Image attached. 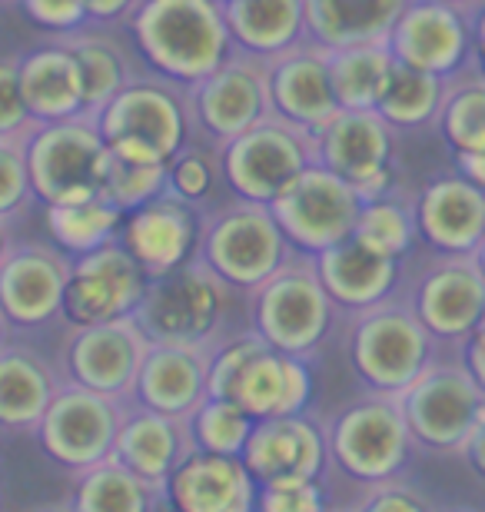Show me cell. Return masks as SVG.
<instances>
[{
    "instance_id": "6da1fadb",
    "label": "cell",
    "mask_w": 485,
    "mask_h": 512,
    "mask_svg": "<svg viewBox=\"0 0 485 512\" xmlns=\"http://www.w3.org/2000/svg\"><path fill=\"white\" fill-rule=\"evenodd\" d=\"M127 20L140 57L180 87L210 77L240 54L226 27L223 0H140Z\"/></svg>"
},
{
    "instance_id": "7a4b0ae2",
    "label": "cell",
    "mask_w": 485,
    "mask_h": 512,
    "mask_svg": "<svg viewBox=\"0 0 485 512\" xmlns=\"http://www.w3.org/2000/svg\"><path fill=\"white\" fill-rule=\"evenodd\" d=\"M196 256L233 290L253 293L283 263H290L296 250L273 217L270 203L236 197L206 217Z\"/></svg>"
},
{
    "instance_id": "3957f363",
    "label": "cell",
    "mask_w": 485,
    "mask_h": 512,
    "mask_svg": "<svg viewBox=\"0 0 485 512\" xmlns=\"http://www.w3.org/2000/svg\"><path fill=\"white\" fill-rule=\"evenodd\" d=\"M333 313L336 303L319 280L316 260L309 253H296L250 293L253 333H260L266 346L290 356L319 350L333 330Z\"/></svg>"
},
{
    "instance_id": "277c9868",
    "label": "cell",
    "mask_w": 485,
    "mask_h": 512,
    "mask_svg": "<svg viewBox=\"0 0 485 512\" xmlns=\"http://www.w3.org/2000/svg\"><path fill=\"white\" fill-rule=\"evenodd\" d=\"M432 336L412 306L383 300L359 310L349 326V366L366 389L399 396L416 376L432 366Z\"/></svg>"
},
{
    "instance_id": "5b68a950",
    "label": "cell",
    "mask_w": 485,
    "mask_h": 512,
    "mask_svg": "<svg viewBox=\"0 0 485 512\" xmlns=\"http://www.w3.org/2000/svg\"><path fill=\"white\" fill-rule=\"evenodd\" d=\"M233 293L230 283L193 256L180 270L150 280L133 316L150 343H220L216 330Z\"/></svg>"
},
{
    "instance_id": "8992f818",
    "label": "cell",
    "mask_w": 485,
    "mask_h": 512,
    "mask_svg": "<svg viewBox=\"0 0 485 512\" xmlns=\"http://www.w3.org/2000/svg\"><path fill=\"white\" fill-rule=\"evenodd\" d=\"M323 433L329 459L359 486L399 476L412 453V433L399 396L386 393H373L339 409Z\"/></svg>"
},
{
    "instance_id": "52a82bcc",
    "label": "cell",
    "mask_w": 485,
    "mask_h": 512,
    "mask_svg": "<svg viewBox=\"0 0 485 512\" xmlns=\"http://www.w3.org/2000/svg\"><path fill=\"white\" fill-rule=\"evenodd\" d=\"M107 140L90 117L37 124L27 137V170L34 197L47 207L100 197Z\"/></svg>"
},
{
    "instance_id": "ba28073f",
    "label": "cell",
    "mask_w": 485,
    "mask_h": 512,
    "mask_svg": "<svg viewBox=\"0 0 485 512\" xmlns=\"http://www.w3.org/2000/svg\"><path fill=\"white\" fill-rule=\"evenodd\" d=\"M316 163V133L270 114L220 147V170L236 197L273 203Z\"/></svg>"
},
{
    "instance_id": "9c48e42d",
    "label": "cell",
    "mask_w": 485,
    "mask_h": 512,
    "mask_svg": "<svg viewBox=\"0 0 485 512\" xmlns=\"http://www.w3.org/2000/svg\"><path fill=\"white\" fill-rule=\"evenodd\" d=\"M412 443L436 453H462L485 419V389L462 366L432 363L399 393Z\"/></svg>"
},
{
    "instance_id": "30bf717a",
    "label": "cell",
    "mask_w": 485,
    "mask_h": 512,
    "mask_svg": "<svg viewBox=\"0 0 485 512\" xmlns=\"http://www.w3.org/2000/svg\"><path fill=\"white\" fill-rule=\"evenodd\" d=\"M270 210L293 250L316 256L353 237L363 197L346 177L316 160L270 203Z\"/></svg>"
},
{
    "instance_id": "8fae6325",
    "label": "cell",
    "mask_w": 485,
    "mask_h": 512,
    "mask_svg": "<svg viewBox=\"0 0 485 512\" xmlns=\"http://www.w3.org/2000/svg\"><path fill=\"white\" fill-rule=\"evenodd\" d=\"M127 406L130 399H113L77 383H60L34 433L57 466L80 473L113 453Z\"/></svg>"
},
{
    "instance_id": "7c38bea8",
    "label": "cell",
    "mask_w": 485,
    "mask_h": 512,
    "mask_svg": "<svg viewBox=\"0 0 485 512\" xmlns=\"http://www.w3.org/2000/svg\"><path fill=\"white\" fill-rule=\"evenodd\" d=\"M147 350V333L140 330L137 316L130 313L117 316V320L74 326L64 340L60 360H64L67 383L113 399H130Z\"/></svg>"
},
{
    "instance_id": "4fadbf2b",
    "label": "cell",
    "mask_w": 485,
    "mask_h": 512,
    "mask_svg": "<svg viewBox=\"0 0 485 512\" xmlns=\"http://www.w3.org/2000/svg\"><path fill=\"white\" fill-rule=\"evenodd\" d=\"M187 107L213 143H230L273 114L266 60L233 54L220 70L187 87Z\"/></svg>"
},
{
    "instance_id": "5bb4252c",
    "label": "cell",
    "mask_w": 485,
    "mask_h": 512,
    "mask_svg": "<svg viewBox=\"0 0 485 512\" xmlns=\"http://www.w3.org/2000/svg\"><path fill=\"white\" fill-rule=\"evenodd\" d=\"M150 276L120 240L74 256L64 290V313L70 326H87L130 316L147 293Z\"/></svg>"
},
{
    "instance_id": "9a60e30c",
    "label": "cell",
    "mask_w": 485,
    "mask_h": 512,
    "mask_svg": "<svg viewBox=\"0 0 485 512\" xmlns=\"http://www.w3.org/2000/svg\"><path fill=\"white\" fill-rule=\"evenodd\" d=\"M103 140H143L173 160L187 147L190 107L173 80H130L97 117Z\"/></svg>"
},
{
    "instance_id": "2e32d148",
    "label": "cell",
    "mask_w": 485,
    "mask_h": 512,
    "mask_svg": "<svg viewBox=\"0 0 485 512\" xmlns=\"http://www.w3.org/2000/svg\"><path fill=\"white\" fill-rule=\"evenodd\" d=\"M74 256L60 247L24 243L0 263V310L14 330H40L64 310Z\"/></svg>"
},
{
    "instance_id": "e0dca14e",
    "label": "cell",
    "mask_w": 485,
    "mask_h": 512,
    "mask_svg": "<svg viewBox=\"0 0 485 512\" xmlns=\"http://www.w3.org/2000/svg\"><path fill=\"white\" fill-rule=\"evenodd\" d=\"M266 80L273 114L309 133H319L343 110L329 77V50L313 40L266 60Z\"/></svg>"
},
{
    "instance_id": "ac0fdd59",
    "label": "cell",
    "mask_w": 485,
    "mask_h": 512,
    "mask_svg": "<svg viewBox=\"0 0 485 512\" xmlns=\"http://www.w3.org/2000/svg\"><path fill=\"white\" fill-rule=\"evenodd\" d=\"M392 57L436 77L459 74L472 50L466 14L446 0H409L389 34Z\"/></svg>"
},
{
    "instance_id": "d6986e66",
    "label": "cell",
    "mask_w": 485,
    "mask_h": 512,
    "mask_svg": "<svg viewBox=\"0 0 485 512\" xmlns=\"http://www.w3.org/2000/svg\"><path fill=\"white\" fill-rule=\"evenodd\" d=\"M117 240L143 266V273L157 280V276L180 270L196 256L200 220H196L193 203L180 200L177 193H160L157 200L143 203L123 217Z\"/></svg>"
},
{
    "instance_id": "ffe728a7",
    "label": "cell",
    "mask_w": 485,
    "mask_h": 512,
    "mask_svg": "<svg viewBox=\"0 0 485 512\" xmlns=\"http://www.w3.org/2000/svg\"><path fill=\"white\" fill-rule=\"evenodd\" d=\"M216 343H150L130 403L190 419L210 396V360Z\"/></svg>"
},
{
    "instance_id": "44dd1931",
    "label": "cell",
    "mask_w": 485,
    "mask_h": 512,
    "mask_svg": "<svg viewBox=\"0 0 485 512\" xmlns=\"http://www.w3.org/2000/svg\"><path fill=\"white\" fill-rule=\"evenodd\" d=\"M412 310L436 340H466L485 313V276L476 256H446L416 286Z\"/></svg>"
},
{
    "instance_id": "7402d4cb",
    "label": "cell",
    "mask_w": 485,
    "mask_h": 512,
    "mask_svg": "<svg viewBox=\"0 0 485 512\" xmlns=\"http://www.w3.org/2000/svg\"><path fill=\"white\" fill-rule=\"evenodd\" d=\"M260 483L243 456L193 449L167 479V506L183 512H250Z\"/></svg>"
},
{
    "instance_id": "603a6c76",
    "label": "cell",
    "mask_w": 485,
    "mask_h": 512,
    "mask_svg": "<svg viewBox=\"0 0 485 512\" xmlns=\"http://www.w3.org/2000/svg\"><path fill=\"white\" fill-rule=\"evenodd\" d=\"M419 237L442 256H469L485 240V190L469 177H442L416 200Z\"/></svg>"
},
{
    "instance_id": "cb8c5ba5",
    "label": "cell",
    "mask_w": 485,
    "mask_h": 512,
    "mask_svg": "<svg viewBox=\"0 0 485 512\" xmlns=\"http://www.w3.org/2000/svg\"><path fill=\"white\" fill-rule=\"evenodd\" d=\"M326 459V433L309 423L303 413L256 419L253 433L243 446V463L260 486L286 476L323 479Z\"/></svg>"
},
{
    "instance_id": "d4e9b609",
    "label": "cell",
    "mask_w": 485,
    "mask_h": 512,
    "mask_svg": "<svg viewBox=\"0 0 485 512\" xmlns=\"http://www.w3.org/2000/svg\"><path fill=\"white\" fill-rule=\"evenodd\" d=\"M396 127L379 110H339L316 133V160L336 170L353 187L392 170Z\"/></svg>"
},
{
    "instance_id": "484cf974",
    "label": "cell",
    "mask_w": 485,
    "mask_h": 512,
    "mask_svg": "<svg viewBox=\"0 0 485 512\" xmlns=\"http://www.w3.org/2000/svg\"><path fill=\"white\" fill-rule=\"evenodd\" d=\"M193 433L187 419L157 413L140 403H130L117 429L113 456L147 483L167 489L170 473L193 453Z\"/></svg>"
},
{
    "instance_id": "4316f807",
    "label": "cell",
    "mask_w": 485,
    "mask_h": 512,
    "mask_svg": "<svg viewBox=\"0 0 485 512\" xmlns=\"http://www.w3.org/2000/svg\"><path fill=\"white\" fill-rule=\"evenodd\" d=\"M313 260L319 280H323L329 296H333V303L349 313L369 310V306L389 300L399 283L396 256L373 250L356 233L346 237L343 243H336V247L316 253Z\"/></svg>"
},
{
    "instance_id": "83f0119b",
    "label": "cell",
    "mask_w": 485,
    "mask_h": 512,
    "mask_svg": "<svg viewBox=\"0 0 485 512\" xmlns=\"http://www.w3.org/2000/svg\"><path fill=\"white\" fill-rule=\"evenodd\" d=\"M233 399L253 419L299 416L313 399V373L306 366V356H290L266 346L246 366Z\"/></svg>"
},
{
    "instance_id": "f1b7e54d",
    "label": "cell",
    "mask_w": 485,
    "mask_h": 512,
    "mask_svg": "<svg viewBox=\"0 0 485 512\" xmlns=\"http://www.w3.org/2000/svg\"><path fill=\"white\" fill-rule=\"evenodd\" d=\"M20 94L37 124L84 117V84H80L77 57L64 40L40 47L17 60Z\"/></svg>"
},
{
    "instance_id": "f546056e",
    "label": "cell",
    "mask_w": 485,
    "mask_h": 512,
    "mask_svg": "<svg viewBox=\"0 0 485 512\" xmlns=\"http://www.w3.org/2000/svg\"><path fill=\"white\" fill-rule=\"evenodd\" d=\"M409 0H303L306 37L326 50L386 44Z\"/></svg>"
},
{
    "instance_id": "4dcf8cb0",
    "label": "cell",
    "mask_w": 485,
    "mask_h": 512,
    "mask_svg": "<svg viewBox=\"0 0 485 512\" xmlns=\"http://www.w3.org/2000/svg\"><path fill=\"white\" fill-rule=\"evenodd\" d=\"M60 380L44 356L27 346H0V429L34 433L44 419Z\"/></svg>"
},
{
    "instance_id": "1f68e13d",
    "label": "cell",
    "mask_w": 485,
    "mask_h": 512,
    "mask_svg": "<svg viewBox=\"0 0 485 512\" xmlns=\"http://www.w3.org/2000/svg\"><path fill=\"white\" fill-rule=\"evenodd\" d=\"M223 17L236 50L250 57L270 60L306 37L303 0H223Z\"/></svg>"
},
{
    "instance_id": "d6a6232c",
    "label": "cell",
    "mask_w": 485,
    "mask_h": 512,
    "mask_svg": "<svg viewBox=\"0 0 485 512\" xmlns=\"http://www.w3.org/2000/svg\"><path fill=\"white\" fill-rule=\"evenodd\" d=\"M170 160L157 147L143 140H107V163H103L100 197L110 200L123 213L143 207L167 193Z\"/></svg>"
},
{
    "instance_id": "836d02e7",
    "label": "cell",
    "mask_w": 485,
    "mask_h": 512,
    "mask_svg": "<svg viewBox=\"0 0 485 512\" xmlns=\"http://www.w3.org/2000/svg\"><path fill=\"white\" fill-rule=\"evenodd\" d=\"M70 506L80 512H147L167 506V489L147 483L110 453L100 463L74 473Z\"/></svg>"
},
{
    "instance_id": "e575fe53",
    "label": "cell",
    "mask_w": 485,
    "mask_h": 512,
    "mask_svg": "<svg viewBox=\"0 0 485 512\" xmlns=\"http://www.w3.org/2000/svg\"><path fill=\"white\" fill-rule=\"evenodd\" d=\"M396 64L389 44H356L329 50V77L343 110H376L389 70Z\"/></svg>"
},
{
    "instance_id": "d590c367",
    "label": "cell",
    "mask_w": 485,
    "mask_h": 512,
    "mask_svg": "<svg viewBox=\"0 0 485 512\" xmlns=\"http://www.w3.org/2000/svg\"><path fill=\"white\" fill-rule=\"evenodd\" d=\"M446 77H436L429 70L409 67L396 60L389 70V80L383 87L376 110L396 130H412V127H426L439 117L442 100H446Z\"/></svg>"
},
{
    "instance_id": "8d00e7d4",
    "label": "cell",
    "mask_w": 485,
    "mask_h": 512,
    "mask_svg": "<svg viewBox=\"0 0 485 512\" xmlns=\"http://www.w3.org/2000/svg\"><path fill=\"white\" fill-rule=\"evenodd\" d=\"M123 217H127V213L120 207H113V203L103 197H90L77 203H54V207H47V233L64 253L80 256V253L103 247V243L117 240Z\"/></svg>"
},
{
    "instance_id": "74e56055",
    "label": "cell",
    "mask_w": 485,
    "mask_h": 512,
    "mask_svg": "<svg viewBox=\"0 0 485 512\" xmlns=\"http://www.w3.org/2000/svg\"><path fill=\"white\" fill-rule=\"evenodd\" d=\"M64 44L74 50L80 67V84H84V117L97 120L103 107L130 84L127 57L120 54L110 40L100 37H67Z\"/></svg>"
},
{
    "instance_id": "f35d334b",
    "label": "cell",
    "mask_w": 485,
    "mask_h": 512,
    "mask_svg": "<svg viewBox=\"0 0 485 512\" xmlns=\"http://www.w3.org/2000/svg\"><path fill=\"white\" fill-rule=\"evenodd\" d=\"M193 446L210 449V453H226V456H243V446L250 439L256 419L236 403V399H216L206 396L200 409L187 419Z\"/></svg>"
},
{
    "instance_id": "ab89813d",
    "label": "cell",
    "mask_w": 485,
    "mask_h": 512,
    "mask_svg": "<svg viewBox=\"0 0 485 512\" xmlns=\"http://www.w3.org/2000/svg\"><path fill=\"white\" fill-rule=\"evenodd\" d=\"M356 237L369 243L373 250L402 260L412 250V243L419 240L416 210L409 203H399L392 193L383 200H369L363 203V213H359Z\"/></svg>"
},
{
    "instance_id": "60d3db41",
    "label": "cell",
    "mask_w": 485,
    "mask_h": 512,
    "mask_svg": "<svg viewBox=\"0 0 485 512\" xmlns=\"http://www.w3.org/2000/svg\"><path fill=\"white\" fill-rule=\"evenodd\" d=\"M439 130L456 153L485 150V77L446 90Z\"/></svg>"
},
{
    "instance_id": "b9f144b4",
    "label": "cell",
    "mask_w": 485,
    "mask_h": 512,
    "mask_svg": "<svg viewBox=\"0 0 485 512\" xmlns=\"http://www.w3.org/2000/svg\"><path fill=\"white\" fill-rule=\"evenodd\" d=\"M260 350H266V340L253 330L216 343L213 360H210V396L233 399L236 386H240L243 373H246V366H250V360Z\"/></svg>"
},
{
    "instance_id": "7bdbcfd3",
    "label": "cell",
    "mask_w": 485,
    "mask_h": 512,
    "mask_svg": "<svg viewBox=\"0 0 485 512\" xmlns=\"http://www.w3.org/2000/svg\"><path fill=\"white\" fill-rule=\"evenodd\" d=\"M34 187L27 170V137H0V217L10 220L27 210Z\"/></svg>"
},
{
    "instance_id": "ee69618b",
    "label": "cell",
    "mask_w": 485,
    "mask_h": 512,
    "mask_svg": "<svg viewBox=\"0 0 485 512\" xmlns=\"http://www.w3.org/2000/svg\"><path fill=\"white\" fill-rule=\"evenodd\" d=\"M326 506V493L319 479H303V476H286L263 483L256 493V509L266 512H319Z\"/></svg>"
},
{
    "instance_id": "f6af8a7d",
    "label": "cell",
    "mask_w": 485,
    "mask_h": 512,
    "mask_svg": "<svg viewBox=\"0 0 485 512\" xmlns=\"http://www.w3.org/2000/svg\"><path fill=\"white\" fill-rule=\"evenodd\" d=\"M37 120L20 94L17 57H0V137H30Z\"/></svg>"
},
{
    "instance_id": "bcb514c9",
    "label": "cell",
    "mask_w": 485,
    "mask_h": 512,
    "mask_svg": "<svg viewBox=\"0 0 485 512\" xmlns=\"http://www.w3.org/2000/svg\"><path fill=\"white\" fill-rule=\"evenodd\" d=\"M213 187V160L203 150H187L183 147L177 157L170 160L167 170V190L177 193L180 200L200 203Z\"/></svg>"
},
{
    "instance_id": "7dc6e473",
    "label": "cell",
    "mask_w": 485,
    "mask_h": 512,
    "mask_svg": "<svg viewBox=\"0 0 485 512\" xmlns=\"http://www.w3.org/2000/svg\"><path fill=\"white\" fill-rule=\"evenodd\" d=\"M20 10L37 27L57 30V34H74L90 20L84 0H20Z\"/></svg>"
},
{
    "instance_id": "c3c4849f",
    "label": "cell",
    "mask_w": 485,
    "mask_h": 512,
    "mask_svg": "<svg viewBox=\"0 0 485 512\" xmlns=\"http://www.w3.org/2000/svg\"><path fill=\"white\" fill-rule=\"evenodd\" d=\"M359 506L373 509V512H419V509H426V496H419L412 486L399 483V479L392 476V479H383V483L366 486V496Z\"/></svg>"
},
{
    "instance_id": "681fc988",
    "label": "cell",
    "mask_w": 485,
    "mask_h": 512,
    "mask_svg": "<svg viewBox=\"0 0 485 512\" xmlns=\"http://www.w3.org/2000/svg\"><path fill=\"white\" fill-rule=\"evenodd\" d=\"M84 4H87L90 20H103V24H110V20L130 17V10L137 7L140 0H84Z\"/></svg>"
},
{
    "instance_id": "f907efd6",
    "label": "cell",
    "mask_w": 485,
    "mask_h": 512,
    "mask_svg": "<svg viewBox=\"0 0 485 512\" xmlns=\"http://www.w3.org/2000/svg\"><path fill=\"white\" fill-rule=\"evenodd\" d=\"M462 456H466V463L472 466V473L485 479V419L476 426V433L469 436V443L462 446Z\"/></svg>"
},
{
    "instance_id": "816d5d0a",
    "label": "cell",
    "mask_w": 485,
    "mask_h": 512,
    "mask_svg": "<svg viewBox=\"0 0 485 512\" xmlns=\"http://www.w3.org/2000/svg\"><path fill=\"white\" fill-rule=\"evenodd\" d=\"M456 163H459V173L469 177L476 187L485 190V150H469V153H456Z\"/></svg>"
},
{
    "instance_id": "f5cc1de1",
    "label": "cell",
    "mask_w": 485,
    "mask_h": 512,
    "mask_svg": "<svg viewBox=\"0 0 485 512\" xmlns=\"http://www.w3.org/2000/svg\"><path fill=\"white\" fill-rule=\"evenodd\" d=\"M462 343H466V356H462V363H466V370L476 376V383L485 389V350L472 340H462Z\"/></svg>"
},
{
    "instance_id": "db71d44e",
    "label": "cell",
    "mask_w": 485,
    "mask_h": 512,
    "mask_svg": "<svg viewBox=\"0 0 485 512\" xmlns=\"http://www.w3.org/2000/svg\"><path fill=\"white\" fill-rule=\"evenodd\" d=\"M472 50H476V60H479V74L485 77V10L479 14L476 34H472Z\"/></svg>"
},
{
    "instance_id": "11a10c76",
    "label": "cell",
    "mask_w": 485,
    "mask_h": 512,
    "mask_svg": "<svg viewBox=\"0 0 485 512\" xmlns=\"http://www.w3.org/2000/svg\"><path fill=\"white\" fill-rule=\"evenodd\" d=\"M14 250V243H10V230H7V220L0 217V263L7 260V253Z\"/></svg>"
},
{
    "instance_id": "9f6ffc18",
    "label": "cell",
    "mask_w": 485,
    "mask_h": 512,
    "mask_svg": "<svg viewBox=\"0 0 485 512\" xmlns=\"http://www.w3.org/2000/svg\"><path fill=\"white\" fill-rule=\"evenodd\" d=\"M466 340H472V343H479V346H482V350H485V313H482V320L476 323V330H472V333L466 336Z\"/></svg>"
},
{
    "instance_id": "6f0895ef",
    "label": "cell",
    "mask_w": 485,
    "mask_h": 512,
    "mask_svg": "<svg viewBox=\"0 0 485 512\" xmlns=\"http://www.w3.org/2000/svg\"><path fill=\"white\" fill-rule=\"evenodd\" d=\"M10 330H14V326H10V320H7V313L0 310V346L7 343V336H10Z\"/></svg>"
},
{
    "instance_id": "680465c9",
    "label": "cell",
    "mask_w": 485,
    "mask_h": 512,
    "mask_svg": "<svg viewBox=\"0 0 485 512\" xmlns=\"http://www.w3.org/2000/svg\"><path fill=\"white\" fill-rule=\"evenodd\" d=\"M472 256H476V263H479V270H482V276H485V240L479 243V250H476V253H472Z\"/></svg>"
},
{
    "instance_id": "91938a15",
    "label": "cell",
    "mask_w": 485,
    "mask_h": 512,
    "mask_svg": "<svg viewBox=\"0 0 485 512\" xmlns=\"http://www.w3.org/2000/svg\"><path fill=\"white\" fill-rule=\"evenodd\" d=\"M446 4L459 7V10H466V7H472V4H479V0H446Z\"/></svg>"
}]
</instances>
